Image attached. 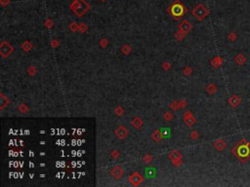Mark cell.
Segmentation results:
<instances>
[{
	"label": "cell",
	"mask_w": 250,
	"mask_h": 187,
	"mask_svg": "<svg viewBox=\"0 0 250 187\" xmlns=\"http://www.w3.org/2000/svg\"><path fill=\"white\" fill-rule=\"evenodd\" d=\"M240 102H241V99H240V97H238L237 95H234V96H232L229 99V103L230 105H232L233 107H237V106H238V105L240 104Z\"/></svg>",
	"instance_id": "cell-8"
},
{
	"label": "cell",
	"mask_w": 250,
	"mask_h": 187,
	"mask_svg": "<svg viewBox=\"0 0 250 187\" xmlns=\"http://www.w3.org/2000/svg\"><path fill=\"white\" fill-rule=\"evenodd\" d=\"M131 124L134 126L135 128H140L142 126V124H143V122H142V120L140 118H138V117H136V118H134L131 121Z\"/></svg>",
	"instance_id": "cell-13"
},
{
	"label": "cell",
	"mask_w": 250,
	"mask_h": 187,
	"mask_svg": "<svg viewBox=\"0 0 250 187\" xmlns=\"http://www.w3.org/2000/svg\"><path fill=\"white\" fill-rule=\"evenodd\" d=\"M71 9L78 17L83 16L89 9V5L85 0H74L71 5Z\"/></svg>",
	"instance_id": "cell-2"
},
{
	"label": "cell",
	"mask_w": 250,
	"mask_h": 187,
	"mask_svg": "<svg viewBox=\"0 0 250 187\" xmlns=\"http://www.w3.org/2000/svg\"><path fill=\"white\" fill-rule=\"evenodd\" d=\"M214 146L217 150H223L227 147V143L225 142L223 139H218L214 142Z\"/></svg>",
	"instance_id": "cell-10"
},
{
	"label": "cell",
	"mask_w": 250,
	"mask_h": 187,
	"mask_svg": "<svg viewBox=\"0 0 250 187\" xmlns=\"http://www.w3.org/2000/svg\"><path fill=\"white\" fill-rule=\"evenodd\" d=\"M122 170L120 169V168H118V167H115V169L112 170V174L113 175V177H115V178H119L122 175Z\"/></svg>",
	"instance_id": "cell-12"
},
{
	"label": "cell",
	"mask_w": 250,
	"mask_h": 187,
	"mask_svg": "<svg viewBox=\"0 0 250 187\" xmlns=\"http://www.w3.org/2000/svg\"><path fill=\"white\" fill-rule=\"evenodd\" d=\"M185 121H186V123H187V124L189 125V126H191V125H193V123L196 122V119H194L193 117L191 115L190 118H186V119H185Z\"/></svg>",
	"instance_id": "cell-14"
},
{
	"label": "cell",
	"mask_w": 250,
	"mask_h": 187,
	"mask_svg": "<svg viewBox=\"0 0 250 187\" xmlns=\"http://www.w3.org/2000/svg\"><path fill=\"white\" fill-rule=\"evenodd\" d=\"M128 130H127V128H125L124 126H121L119 127L117 130L115 131V135L116 136H118L119 138H126L127 136H128Z\"/></svg>",
	"instance_id": "cell-7"
},
{
	"label": "cell",
	"mask_w": 250,
	"mask_h": 187,
	"mask_svg": "<svg viewBox=\"0 0 250 187\" xmlns=\"http://www.w3.org/2000/svg\"><path fill=\"white\" fill-rule=\"evenodd\" d=\"M232 152L238 160L245 163L250 159V143L245 139H242L233 148Z\"/></svg>",
	"instance_id": "cell-1"
},
{
	"label": "cell",
	"mask_w": 250,
	"mask_h": 187,
	"mask_svg": "<svg viewBox=\"0 0 250 187\" xmlns=\"http://www.w3.org/2000/svg\"><path fill=\"white\" fill-rule=\"evenodd\" d=\"M152 138L155 141H159L161 139V136H160V133L159 132H154V135H152Z\"/></svg>",
	"instance_id": "cell-15"
},
{
	"label": "cell",
	"mask_w": 250,
	"mask_h": 187,
	"mask_svg": "<svg viewBox=\"0 0 250 187\" xmlns=\"http://www.w3.org/2000/svg\"><path fill=\"white\" fill-rule=\"evenodd\" d=\"M170 13L171 15L175 17V18H180L185 14V7L184 5L180 2H175L174 4H172L170 7Z\"/></svg>",
	"instance_id": "cell-4"
},
{
	"label": "cell",
	"mask_w": 250,
	"mask_h": 187,
	"mask_svg": "<svg viewBox=\"0 0 250 187\" xmlns=\"http://www.w3.org/2000/svg\"><path fill=\"white\" fill-rule=\"evenodd\" d=\"M229 39L234 42V41H235V39H237V34H235V32H230L229 34Z\"/></svg>",
	"instance_id": "cell-16"
},
{
	"label": "cell",
	"mask_w": 250,
	"mask_h": 187,
	"mask_svg": "<svg viewBox=\"0 0 250 187\" xmlns=\"http://www.w3.org/2000/svg\"><path fill=\"white\" fill-rule=\"evenodd\" d=\"M145 175L147 178H154L156 177V174H157V171L154 167H152V166H147L145 168Z\"/></svg>",
	"instance_id": "cell-5"
},
{
	"label": "cell",
	"mask_w": 250,
	"mask_h": 187,
	"mask_svg": "<svg viewBox=\"0 0 250 187\" xmlns=\"http://www.w3.org/2000/svg\"><path fill=\"white\" fill-rule=\"evenodd\" d=\"M129 180L134 185H139L140 183L143 182V177H142V175L139 172H134L133 174L130 175Z\"/></svg>",
	"instance_id": "cell-6"
},
{
	"label": "cell",
	"mask_w": 250,
	"mask_h": 187,
	"mask_svg": "<svg viewBox=\"0 0 250 187\" xmlns=\"http://www.w3.org/2000/svg\"><path fill=\"white\" fill-rule=\"evenodd\" d=\"M235 63H237V65H243V63L246 61V58H245V57H244L242 54H238L237 57L235 58Z\"/></svg>",
	"instance_id": "cell-11"
},
{
	"label": "cell",
	"mask_w": 250,
	"mask_h": 187,
	"mask_svg": "<svg viewBox=\"0 0 250 187\" xmlns=\"http://www.w3.org/2000/svg\"><path fill=\"white\" fill-rule=\"evenodd\" d=\"M208 14H209V11H208L207 8L202 4H198V6L194 7L193 10V15L196 17L198 21H202L203 19H205L208 16Z\"/></svg>",
	"instance_id": "cell-3"
},
{
	"label": "cell",
	"mask_w": 250,
	"mask_h": 187,
	"mask_svg": "<svg viewBox=\"0 0 250 187\" xmlns=\"http://www.w3.org/2000/svg\"><path fill=\"white\" fill-rule=\"evenodd\" d=\"M191 29V24H190V22L188 21H184L182 22V24H180V29H181V31H183L184 33L186 32H189Z\"/></svg>",
	"instance_id": "cell-9"
}]
</instances>
